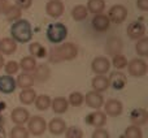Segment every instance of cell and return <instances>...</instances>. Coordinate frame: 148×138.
<instances>
[{"label":"cell","instance_id":"cell-30","mask_svg":"<svg viewBox=\"0 0 148 138\" xmlns=\"http://www.w3.org/2000/svg\"><path fill=\"white\" fill-rule=\"evenodd\" d=\"M18 65H20V69H22L25 73H31L36 67V59L33 56H25L21 59Z\"/></svg>","mask_w":148,"mask_h":138},{"label":"cell","instance_id":"cell-5","mask_svg":"<svg viewBox=\"0 0 148 138\" xmlns=\"http://www.w3.org/2000/svg\"><path fill=\"white\" fill-rule=\"evenodd\" d=\"M127 70L129 74L133 77H143L147 74L148 65L143 59H131L130 61H127Z\"/></svg>","mask_w":148,"mask_h":138},{"label":"cell","instance_id":"cell-2","mask_svg":"<svg viewBox=\"0 0 148 138\" xmlns=\"http://www.w3.org/2000/svg\"><path fill=\"white\" fill-rule=\"evenodd\" d=\"M10 38L18 43H27L33 38V28L27 20L20 18L10 26Z\"/></svg>","mask_w":148,"mask_h":138},{"label":"cell","instance_id":"cell-14","mask_svg":"<svg viewBox=\"0 0 148 138\" xmlns=\"http://www.w3.org/2000/svg\"><path fill=\"white\" fill-rule=\"evenodd\" d=\"M10 119L16 125H25L30 119V112L23 107H16L10 113Z\"/></svg>","mask_w":148,"mask_h":138},{"label":"cell","instance_id":"cell-36","mask_svg":"<svg viewBox=\"0 0 148 138\" xmlns=\"http://www.w3.org/2000/svg\"><path fill=\"white\" fill-rule=\"evenodd\" d=\"M110 65H113L116 69H123L127 65V59H126L125 55L118 54L112 56V61H110Z\"/></svg>","mask_w":148,"mask_h":138},{"label":"cell","instance_id":"cell-4","mask_svg":"<svg viewBox=\"0 0 148 138\" xmlns=\"http://www.w3.org/2000/svg\"><path fill=\"white\" fill-rule=\"evenodd\" d=\"M26 124H27L29 133L35 137L42 136L47 129V123L44 120V117H42V116H30V119Z\"/></svg>","mask_w":148,"mask_h":138},{"label":"cell","instance_id":"cell-27","mask_svg":"<svg viewBox=\"0 0 148 138\" xmlns=\"http://www.w3.org/2000/svg\"><path fill=\"white\" fill-rule=\"evenodd\" d=\"M35 98H36V92L33 87H30V89H22V91L20 92V102L25 106L33 104Z\"/></svg>","mask_w":148,"mask_h":138},{"label":"cell","instance_id":"cell-32","mask_svg":"<svg viewBox=\"0 0 148 138\" xmlns=\"http://www.w3.org/2000/svg\"><path fill=\"white\" fill-rule=\"evenodd\" d=\"M135 52L140 57H146L148 55V38L143 37V38L138 39L135 43Z\"/></svg>","mask_w":148,"mask_h":138},{"label":"cell","instance_id":"cell-13","mask_svg":"<svg viewBox=\"0 0 148 138\" xmlns=\"http://www.w3.org/2000/svg\"><path fill=\"white\" fill-rule=\"evenodd\" d=\"M109 78V86H112L114 90H122L125 89L126 83H127V78H126V74L122 73L121 70H116L112 72Z\"/></svg>","mask_w":148,"mask_h":138},{"label":"cell","instance_id":"cell-37","mask_svg":"<svg viewBox=\"0 0 148 138\" xmlns=\"http://www.w3.org/2000/svg\"><path fill=\"white\" fill-rule=\"evenodd\" d=\"M4 70L8 76H14V74H17L18 70H20V65H18L17 61L10 60V61H8L4 64Z\"/></svg>","mask_w":148,"mask_h":138},{"label":"cell","instance_id":"cell-44","mask_svg":"<svg viewBox=\"0 0 148 138\" xmlns=\"http://www.w3.org/2000/svg\"><path fill=\"white\" fill-rule=\"evenodd\" d=\"M0 138H5V132L1 126H0Z\"/></svg>","mask_w":148,"mask_h":138},{"label":"cell","instance_id":"cell-43","mask_svg":"<svg viewBox=\"0 0 148 138\" xmlns=\"http://www.w3.org/2000/svg\"><path fill=\"white\" fill-rule=\"evenodd\" d=\"M4 64H5V60H4V56H3L1 54H0V69H1L3 67H4Z\"/></svg>","mask_w":148,"mask_h":138},{"label":"cell","instance_id":"cell-3","mask_svg":"<svg viewBox=\"0 0 148 138\" xmlns=\"http://www.w3.org/2000/svg\"><path fill=\"white\" fill-rule=\"evenodd\" d=\"M46 37L53 44L62 43L65 41V38L68 37V28L61 22L49 23L46 31Z\"/></svg>","mask_w":148,"mask_h":138},{"label":"cell","instance_id":"cell-8","mask_svg":"<svg viewBox=\"0 0 148 138\" xmlns=\"http://www.w3.org/2000/svg\"><path fill=\"white\" fill-rule=\"evenodd\" d=\"M126 34L130 39L138 41L146 35V25L142 21H133L129 23L127 29H126Z\"/></svg>","mask_w":148,"mask_h":138},{"label":"cell","instance_id":"cell-15","mask_svg":"<svg viewBox=\"0 0 148 138\" xmlns=\"http://www.w3.org/2000/svg\"><path fill=\"white\" fill-rule=\"evenodd\" d=\"M91 25H92V28H94L96 31L104 33V31H107L108 29H109L110 21H109V18H108L107 14L100 13V14H94L92 21H91Z\"/></svg>","mask_w":148,"mask_h":138},{"label":"cell","instance_id":"cell-26","mask_svg":"<svg viewBox=\"0 0 148 138\" xmlns=\"http://www.w3.org/2000/svg\"><path fill=\"white\" fill-rule=\"evenodd\" d=\"M86 8H87V10H88V13L100 14V13H103L105 9V1L104 0H88Z\"/></svg>","mask_w":148,"mask_h":138},{"label":"cell","instance_id":"cell-17","mask_svg":"<svg viewBox=\"0 0 148 138\" xmlns=\"http://www.w3.org/2000/svg\"><path fill=\"white\" fill-rule=\"evenodd\" d=\"M130 121L133 125L143 126L148 121V112L146 108H135L130 113Z\"/></svg>","mask_w":148,"mask_h":138},{"label":"cell","instance_id":"cell-40","mask_svg":"<svg viewBox=\"0 0 148 138\" xmlns=\"http://www.w3.org/2000/svg\"><path fill=\"white\" fill-rule=\"evenodd\" d=\"M21 10H26L33 5V0H16V4Z\"/></svg>","mask_w":148,"mask_h":138},{"label":"cell","instance_id":"cell-38","mask_svg":"<svg viewBox=\"0 0 148 138\" xmlns=\"http://www.w3.org/2000/svg\"><path fill=\"white\" fill-rule=\"evenodd\" d=\"M65 137L66 138H83V132L78 126H69L65 130Z\"/></svg>","mask_w":148,"mask_h":138},{"label":"cell","instance_id":"cell-41","mask_svg":"<svg viewBox=\"0 0 148 138\" xmlns=\"http://www.w3.org/2000/svg\"><path fill=\"white\" fill-rule=\"evenodd\" d=\"M136 7L143 12L148 10V0H136Z\"/></svg>","mask_w":148,"mask_h":138},{"label":"cell","instance_id":"cell-28","mask_svg":"<svg viewBox=\"0 0 148 138\" xmlns=\"http://www.w3.org/2000/svg\"><path fill=\"white\" fill-rule=\"evenodd\" d=\"M5 18H7L9 22H16L22 17V10L17 7V5H8V8L4 12Z\"/></svg>","mask_w":148,"mask_h":138},{"label":"cell","instance_id":"cell-6","mask_svg":"<svg viewBox=\"0 0 148 138\" xmlns=\"http://www.w3.org/2000/svg\"><path fill=\"white\" fill-rule=\"evenodd\" d=\"M107 16L110 22L120 25V23H122L123 21L127 18V9H126V7L122 4H116V5H113V7H110Z\"/></svg>","mask_w":148,"mask_h":138},{"label":"cell","instance_id":"cell-34","mask_svg":"<svg viewBox=\"0 0 148 138\" xmlns=\"http://www.w3.org/2000/svg\"><path fill=\"white\" fill-rule=\"evenodd\" d=\"M9 137L10 138H29L30 137V133H29L27 128H25L23 125H16L10 130Z\"/></svg>","mask_w":148,"mask_h":138},{"label":"cell","instance_id":"cell-18","mask_svg":"<svg viewBox=\"0 0 148 138\" xmlns=\"http://www.w3.org/2000/svg\"><path fill=\"white\" fill-rule=\"evenodd\" d=\"M17 83H16V78H13V76H0V92L3 94H12L14 92Z\"/></svg>","mask_w":148,"mask_h":138},{"label":"cell","instance_id":"cell-20","mask_svg":"<svg viewBox=\"0 0 148 138\" xmlns=\"http://www.w3.org/2000/svg\"><path fill=\"white\" fill-rule=\"evenodd\" d=\"M91 86L94 89V91H107L108 87H109V78L105 74H95V77L91 81Z\"/></svg>","mask_w":148,"mask_h":138},{"label":"cell","instance_id":"cell-35","mask_svg":"<svg viewBox=\"0 0 148 138\" xmlns=\"http://www.w3.org/2000/svg\"><path fill=\"white\" fill-rule=\"evenodd\" d=\"M125 138H142L143 137V132H142L140 126H136L131 124L130 126L125 129Z\"/></svg>","mask_w":148,"mask_h":138},{"label":"cell","instance_id":"cell-24","mask_svg":"<svg viewBox=\"0 0 148 138\" xmlns=\"http://www.w3.org/2000/svg\"><path fill=\"white\" fill-rule=\"evenodd\" d=\"M29 51H30V56L35 57V59H44V57L47 56L46 47H44L42 43H39V42L30 43V46H29Z\"/></svg>","mask_w":148,"mask_h":138},{"label":"cell","instance_id":"cell-33","mask_svg":"<svg viewBox=\"0 0 148 138\" xmlns=\"http://www.w3.org/2000/svg\"><path fill=\"white\" fill-rule=\"evenodd\" d=\"M66 99H68L69 106H73V107H81V106L84 103V95L79 91H73V92H70L69 98H66Z\"/></svg>","mask_w":148,"mask_h":138},{"label":"cell","instance_id":"cell-7","mask_svg":"<svg viewBox=\"0 0 148 138\" xmlns=\"http://www.w3.org/2000/svg\"><path fill=\"white\" fill-rule=\"evenodd\" d=\"M110 67V60L107 56H96L91 61V70L95 74H107Z\"/></svg>","mask_w":148,"mask_h":138},{"label":"cell","instance_id":"cell-10","mask_svg":"<svg viewBox=\"0 0 148 138\" xmlns=\"http://www.w3.org/2000/svg\"><path fill=\"white\" fill-rule=\"evenodd\" d=\"M86 124L94 126V128H103V126L107 124V115H105L103 111H92L91 113L84 117Z\"/></svg>","mask_w":148,"mask_h":138},{"label":"cell","instance_id":"cell-1","mask_svg":"<svg viewBox=\"0 0 148 138\" xmlns=\"http://www.w3.org/2000/svg\"><path fill=\"white\" fill-rule=\"evenodd\" d=\"M47 55L51 63L70 61L78 56V47L72 42H65L55 48H51V51Z\"/></svg>","mask_w":148,"mask_h":138},{"label":"cell","instance_id":"cell-25","mask_svg":"<svg viewBox=\"0 0 148 138\" xmlns=\"http://www.w3.org/2000/svg\"><path fill=\"white\" fill-rule=\"evenodd\" d=\"M16 83H17V86H20L21 89H30V87H33V85L35 83V81H34L33 76H31L30 73H21L18 74V77L16 78Z\"/></svg>","mask_w":148,"mask_h":138},{"label":"cell","instance_id":"cell-31","mask_svg":"<svg viewBox=\"0 0 148 138\" xmlns=\"http://www.w3.org/2000/svg\"><path fill=\"white\" fill-rule=\"evenodd\" d=\"M51 100L52 99L48 97V95L40 94V95H36L34 103H35L36 110H39V111H47L48 108H51Z\"/></svg>","mask_w":148,"mask_h":138},{"label":"cell","instance_id":"cell-12","mask_svg":"<svg viewBox=\"0 0 148 138\" xmlns=\"http://www.w3.org/2000/svg\"><path fill=\"white\" fill-rule=\"evenodd\" d=\"M64 3L61 0H48L46 4V12L49 17L59 18L64 14Z\"/></svg>","mask_w":148,"mask_h":138},{"label":"cell","instance_id":"cell-22","mask_svg":"<svg viewBox=\"0 0 148 138\" xmlns=\"http://www.w3.org/2000/svg\"><path fill=\"white\" fill-rule=\"evenodd\" d=\"M66 128H68L66 123H65L61 117H53L52 120H49V123H48V130L51 132L53 136H60V134L65 133Z\"/></svg>","mask_w":148,"mask_h":138},{"label":"cell","instance_id":"cell-23","mask_svg":"<svg viewBox=\"0 0 148 138\" xmlns=\"http://www.w3.org/2000/svg\"><path fill=\"white\" fill-rule=\"evenodd\" d=\"M51 108L55 113H65L69 108V103H68V99L65 97H56L55 99L51 100Z\"/></svg>","mask_w":148,"mask_h":138},{"label":"cell","instance_id":"cell-29","mask_svg":"<svg viewBox=\"0 0 148 138\" xmlns=\"http://www.w3.org/2000/svg\"><path fill=\"white\" fill-rule=\"evenodd\" d=\"M88 16V10H87L86 5L83 4H77L72 9V17L74 21H83Z\"/></svg>","mask_w":148,"mask_h":138},{"label":"cell","instance_id":"cell-19","mask_svg":"<svg viewBox=\"0 0 148 138\" xmlns=\"http://www.w3.org/2000/svg\"><path fill=\"white\" fill-rule=\"evenodd\" d=\"M33 78L35 82H46L51 77V69L46 64H36L35 69L33 70Z\"/></svg>","mask_w":148,"mask_h":138},{"label":"cell","instance_id":"cell-42","mask_svg":"<svg viewBox=\"0 0 148 138\" xmlns=\"http://www.w3.org/2000/svg\"><path fill=\"white\" fill-rule=\"evenodd\" d=\"M8 5L9 4H8L7 0H0V14L5 12V9L8 8Z\"/></svg>","mask_w":148,"mask_h":138},{"label":"cell","instance_id":"cell-39","mask_svg":"<svg viewBox=\"0 0 148 138\" xmlns=\"http://www.w3.org/2000/svg\"><path fill=\"white\" fill-rule=\"evenodd\" d=\"M91 138H109V133L104 128H95Z\"/></svg>","mask_w":148,"mask_h":138},{"label":"cell","instance_id":"cell-11","mask_svg":"<svg viewBox=\"0 0 148 138\" xmlns=\"http://www.w3.org/2000/svg\"><path fill=\"white\" fill-rule=\"evenodd\" d=\"M84 103H86L87 107L92 108V110H100L104 104V98H103L101 92L91 90L84 95Z\"/></svg>","mask_w":148,"mask_h":138},{"label":"cell","instance_id":"cell-21","mask_svg":"<svg viewBox=\"0 0 148 138\" xmlns=\"http://www.w3.org/2000/svg\"><path fill=\"white\" fill-rule=\"evenodd\" d=\"M17 51V42L13 41L10 37L0 39V54L4 55H12Z\"/></svg>","mask_w":148,"mask_h":138},{"label":"cell","instance_id":"cell-16","mask_svg":"<svg viewBox=\"0 0 148 138\" xmlns=\"http://www.w3.org/2000/svg\"><path fill=\"white\" fill-rule=\"evenodd\" d=\"M122 48H123V43L121 41V38H118V37H112L105 43V52L109 56H114V55L121 54Z\"/></svg>","mask_w":148,"mask_h":138},{"label":"cell","instance_id":"cell-9","mask_svg":"<svg viewBox=\"0 0 148 138\" xmlns=\"http://www.w3.org/2000/svg\"><path fill=\"white\" fill-rule=\"evenodd\" d=\"M104 107V111L103 112L105 113L107 116H110V117H117L122 113L123 111V104L121 103V100L118 99H108L107 102H104L103 104Z\"/></svg>","mask_w":148,"mask_h":138}]
</instances>
